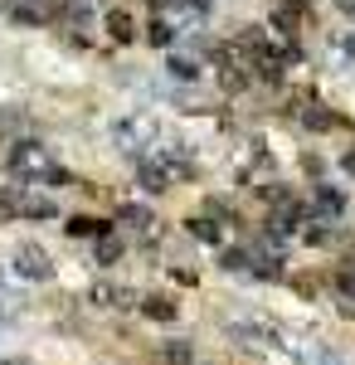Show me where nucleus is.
<instances>
[{
    "instance_id": "obj_16",
    "label": "nucleus",
    "mask_w": 355,
    "mask_h": 365,
    "mask_svg": "<svg viewBox=\"0 0 355 365\" xmlns=\"http://www.w3.org/2000/svg\"><path fill=\"white\" fill-rule=\"evenodd\" d=\"M141 39H146V44H151V49H156V54H170V49H175V44H180V29L170 25V20H165V15H151V20H146V25H141Z\"/></svg>"
},
{
    "instance_id": "obj_11",
    "label": "nucleus",
    "mask_w": 355,
    "mask_h": 365,
    "mask_svg": "<svg viewBox=\"0 0 355 365\" xmlns=\"http://www.w3.org/2000/svg\"><path fill=\"white\" fill-rule=\"evenodd\" d=\"M180 229H185V239H190V244H205V249H224V244H229V229L219 225V220H210V215H200V210H195V215H185V220H180Z\"/></svg>"
},
{
    "instance_id": "obj_13",
    "label": "nucleus",
    "mask_w": 355,
    "mask_h": 365,
    "mask_svg": "<svg viewBox=\"0 0 355 365\" xmlns=\"http://www.w3.org/2000/svg\"><path fill=\"white\" fill-rule=\"evenodd\" d=\"M151 356H156V365H200V341H190V336H161Z\"/></svg>"
},
{
    "instance_id": "obj_17",
    "label": "nucleus",
    "mask_w": 355,
    "mask_h": 365,
    "mask_svg": "<svg viewBox=\"0 0 355 365\" xmlns=\"http://www.w3.org/2000/svg\"><path fill=\"white\" fill-rule=\"evenodd\" d=\"M0 15H5V25H20V29H44L49 25V15H44L39 5H25V0H5Z\"/></svg>"
},
{
    "instance_id": "obj_26",
    "label": "nucleus",
    "mask_w": 355,
    "mask_h": 365,
    "mask_svg": "<svg viewBox=\"0 0 355 365\" xmlns=\"http://www.w3.org/2000/svg\"><path fill=\"white\" fill-rule=\"evenodd\" d=\"M25 5H39L44 15H54V5H58V0H25Z\"/></svg>"
},
{
    "instance_id": "obj_12",
    "label": "nucleus",
    "mask_w": 355,
    "mask_h": 365,
    "mask_svg": "<svg viewBox=\"0 0 355 365\" xmlns=\"http://www.w3.org/2000/svg\"><path fill=\"white\" fill-rule=\"evenodd\" d=\"M137 190H141V200H151V205H156V200H165L170 190H175V180H170L151 156H141V161H137Z\"/></svg>"
},
{
    "instance_id": "obj_19",
    "label": "nucleus",
    "mask_w": 355,
    "mask_h": 365,
    "mask_svg": "<svg viewBox=\"0 0 355 365\" xmlns=\"http://www.w3.org/2000/svg\"><path fill=\"white\" fill-rule=\"evenodd\" d=\"M297 161H302V175H307V185H317V180H331V175H326V156H321V151H302V156H297Z\"/></svg>"
},
{
    "instance_id": "obj_9",
    "label": "nucleus",
    "mask_w": 355,
    "mask_h": 365,
    "mask_svg": "<svg viewBox=\"0 0 355 365\" xmlns=\"http://www.w3.org/2000/svg\"><path fill=\"white\" fill-rule=\"evenodd\" d=\"M88 249H93V268L112 273L117 263H127V253H132V239H127L122 229H108V234H103V239H93Z\"/></svg>"
},
{
    "instance_id": "obj_14",
    "label": "nucleus",
    "mask_w": 355,
    "mask_h": 365,
    "mask_svg": "<svg viewBox=\"0 0 355 365\" xmlns=\"http://www.w3.org/2000/svg\"><path fill=\"white\" fill-rule=\"evenodd\" d=\"M103 29H108L112 44H137V39H141V25H137V15H132L127 5H108V20H103Z\"/></svg>"
},
{
    "instance_id": "obj_22",
    "label": "nucleus",
    "mask_w": 355,
    "mask_h": 365,
    "mask_svg": "<svg viewBox=\"0 0 355 365\" xmlns=\"http://www.w3.org/2000/svg\"><path fill=\"white\" fill-rule=\"evenodd\" d=\"M336 170H341V185H355V141L336 156Z\"/></svg>"
},
{
    "instance_id": "obj_21",
    "label": "nucleus",
    "mask_w": 355,
    "mask_h": 365,
    "mask_svg": "<svg viewBox=\"0 0 355 365\" xmlns=\"http://www.w3.org/2000/svg\"><path fill=\"white\" fill-rule=\"evenodd\" d=\"M336 54H341L346 68H355V29H341V34H336Z\"/></svg>"
},
{
    "instance_id": "obj_1",
    "label": "nucleus",
    "mask_w": 355,
    "mask_h": 365,
    "mask_svg": "<svg viewBox=\"0 0 355 365\" xmlns=\"http://www.w3.org/2000/svg\"><path fill=\"white\" fill-rule=\"evenodd\" d=\"M58 156H54V146L49 141H39V137H15V141H5V175L10 180H34L39 170H49Z\"/></svg>"
},
{
    "instance_id": "obj_25",
    "label": "nucleus",
    "mask_w": 355,
    "mask_h": 365,
    "mask_svg": "<svg viewBox=\"0 0 355 365\" xmlns=\"http://www.w3.org/2000/svg\"><path fill=\"white\" fill-rule=\"evenodd\" d=\"M336 10H341L346 20H355V0H336Z\"/></svg>"
},
{
    "instance_id": "obj_4",
    "label": "nucleus",
    "mask_w": 355,
    "mask_h": 365,
    "mask_svg": "<svg viewBox=\"0 0 355 365\" xmlns=\"http://www.w3.org/2000/svg\"><path fill=\"white\" fill-rule=\"evenodd\" d=\"M112 225L122 229L127 239H151L156 225H161V215H156V205H151V200H117Z\"/></svg>"
},
{
    "instance_id": "obj_8",
    "label": "nucleus",
    "mask_w": 355,
    "mask_h": 365,
    "mask_svg": "<svg viewBox=\"0 0 355 365\" xmlns=\"http://www.w3.org/2000/svg\"><path fill=\"white\" fill-rule=\"evenodd\" d=\"M302 20H307V5H287V0H277L273 15H268V34H273V44H302Z\"/></svg>"
},
{
    "instance_id": "obj_5",
    "label": "nucleus",
    "mask_w": 355,
    "mask_h": 365,
    "mask_svg": "<svg viewBox=\"0 0 355 365\" xmlns=\"http://www.w3.org/2000/svg\"><path fill=\"white\" fill-rule=\"evenodd\" d=\"M15 220H20V225H58V220H63V205H58L49 190L25 185V190H20V205H15Z\"/></svg>"
},
{
    "instance_id": "obj_20",
    "label": "nucleus",
    "mask_w": 355,
    "mask_h": 365,
    "mask_svg": "<svg viewBox=\"0 0 355 365\" xmlns=\"http://www.w3.org/2000/svg\"><path fill=\"white\" fill-rule=\"evenodd\" d=\"M165 278L180 282V287H200V268H185V263H165Z\"/></svg>"
},
{
    "instance_id": "obj_24",
    "label": "nucleus",
    "mask_w": 355,
    "mask_h": 365,
    "mask_svg": "<svg viewBox=\"0 0 355 365\" xmlns=\"http://www.w3.org/2000/svg\"><path fill=\"white\" fill-rule=\"evenodd\" d=\"M170 5H175V0H146V10H151V15H170Z\"/></svg>"
},
{
    "instance_id": "obj_10",
    "label": "nucleus",
    "mask_w": 355,
    "mask_h": 365,
    "mask_svg": "<svg viewBox=\"0 0 355 365\" xmlns=\"http://www.w3.org/2000/svg\"><path fill=\"white\" fill-rule=\"evenodd\" d=\"M205 68H210V63H200L195 54H180V49H170V54L161 58V73H165L175 88H200Z\"/></svg>"
},
{
    "instance_id": "obj_18",
    "label": "nucleus",
    "mask_w": 355,
    "mask_h": 365,
    "mask_svg": "<svg viewBox=\"0 0 355 365\" xmlns=\"http://www.w3.org/2000/svg\"><path fill=\"white\" fill-rule=\"evenodd\" d=\"M297 365H351V361H346V351H336L331 341H312L297 356Z\"/></svg>"
},
{
    "instance_id": "obj_3",
    "label": "nucleus",
    "mask_w": 355,
    "mask_h": 365,
    "mask_svg": "<svg viewBox=\"0 0 355 365\" xmlns=\"http://www.w3.org/2000/svg\"><path fill=\"white\" fill-rule=\"evenodd\" d=\"M10 278H20V282H54L58 278V263H54V253L44 249V244H15V253H10Z\"/></svg>"
},
{
    "instance_id": "obj_27",
    "label": "nucleus",
    "mask_w": 355,
    "mask_h": 365,
    "mask_svg": "<svg viewBox=\"0 0 355 365\" xmlns=\"http://www.w3.org/2000/svg\"><path fill=\"white\" fill-rule=\"evenodd\" d=\"M83 5H112V0H83Z\"/></svg>"
},
{
    "instance_id": "obj_15",
    "label": "nucleus",
    "mask_w": 355,
    "mask_h": 365,
    "mask_svg": "<svg viewBox=\"0 0 355 365\" xmlns=\"http://www.w3.org/2000/svg\"><path fill=\"white\" fill-rule=\"evenodd\" d=\"M215 268L224 273V278H248V268H253V249H248V239H244V244H224Z\"/></svg>"
},
{
    "instance_id": "obj_7",
    "label": "nucleus",
    "mask_w": 355,
    "mask_h": 365,
    "mask_svg": "<svg viewBox=\"0 0 355 365\" xmlns=\"http://www.w3.org/2000/svg\"><path fill=\"white\" fill-rule=\"evenodd\" d=\"M137 312L151 327H175V322H180V297H175L170 287H141Z\"/></svg>"
},
{
    "instance_id": "obj_6",
    "label": "nucleus",
    "mask_w": 355,
    "mask_h": 365,
    "mask_svg": "<svg viewBox=\"0 0 355 365\" xmlns=\"http://www.w3.org/2000/svg\"><path fill=\"white\" fill-rule=\"evenodd\" d=\"M58 229H63L68 244H93V239H103L117 225H112V215H98V210H73V215L58 220Z\"/></svg>"
},
{
    "instance_id": "obj_23",
    "label": "nucleus",
    "mask_w": 355,
    "mask_h": 365,
    "mask_svg": "<svg viewBox=\"0 0 355 365\" xmlns=\"http://www.w3.org/2000/svg\"><path fill=\"white\" fill-rule=\"evenodd\" d=\"M336 263H346V268H355V239H351V234H346V244H341V258H336Z\"/></svg>"
},
{
    "instance_id": "obj_2",
    "label": "nucleus",
    "mask_w": 355,
    "mask_h": 365,
    "mask_svg": "<svg viewBox=\"0 0 355 365\" xmlns=\"http://www.w3.org/2000/svg\"><path fill=\"white\" fill-rule=\"evenodd\" d=\"M307 215L326 220V225H346V215H351V185H341V180L307 185Z\"/></svg>"
}]
</instances>
